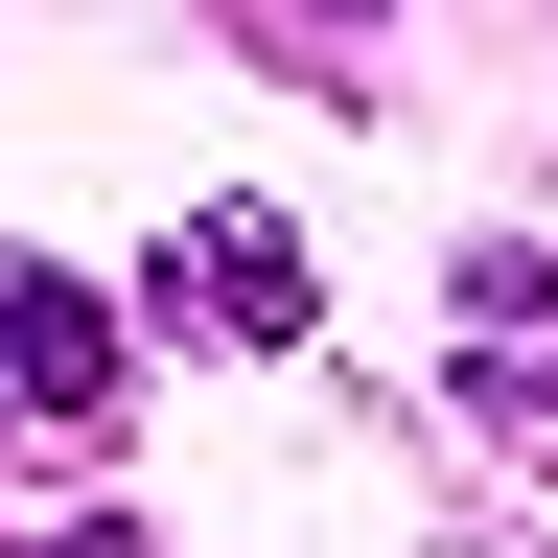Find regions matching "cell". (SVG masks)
<instances>
[{
    "mask_svg": "<svg viewBox=\"0 0 558 558\" xmlns=\"http://www.w3.org/2000/svg\"><path fill=\"white\" fill-rule=\"evenodd\" d=\"M140 303H163V326H233V349H303V233H279V209H186V233L140 256Z\"/></svg>",
    "mask_w": 558,
    "mask_h": 558,
    "instance_id": "2",
    "label": "cell"
},
{
    "mask_svg": "<svg viewBox=\"0 0 558 558\" xmlns=\"http://www.w3.org/2000/svg\"><path fill=\"white\" fill-rule=\"evenodd\" d=\"M94 418H117V303L0 256V442H94Z\"/></svg>",
    "mask_w": 558,
    "mask_h": 558,
    "instance_id": "1",
    "label": "cell"
}]
</instances>
